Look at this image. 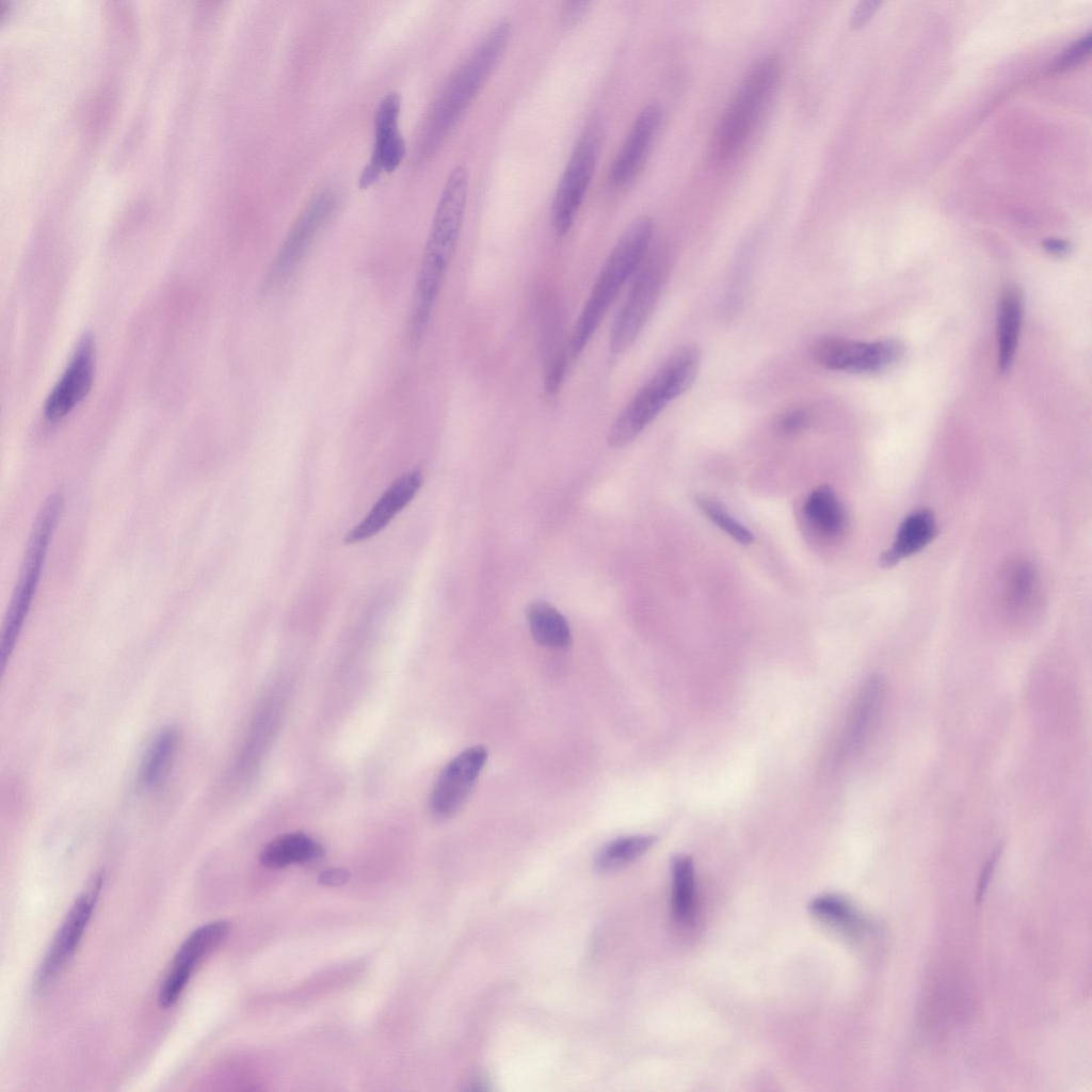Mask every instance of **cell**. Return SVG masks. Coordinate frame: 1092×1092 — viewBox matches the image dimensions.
<instances>
[{
  "label": "cell",
  "mask_w": 1092,
  "mask_h": 1092,
  "mask_svg": "<svg viewBox=\"0 0 1092 1092\" xmlns=\"http://www.w3.org/2000/svg\"><path fill=\"white\" fill-rule=\"evenodd\" d=\"M469 192L465 165L448 174L435 208L419 267L408 319V331L425 335L433 308L452 261L461 235Z\"/></svg>",
  "instance_id": "obj_1"
},
{
  "label": "cell",
  "mask_w": 1092,
  "mask_h": 1092,
  "mask_svg": "<svg viewBox=\"0 0 1092 1092\" xmlns=\"http://www.w3.org/2000/svg\"><path fill=\"white\" fill-rule=\"evenodd\" d=\"M511 32L508 19L497 21L450 76L434 101L417 145V159L428 160L462 117L501 57Z\"/></svg>",
  "instance_id": "obj_2"
},
{
  "label": "cell",
  "mask_w": 1092,
  "mask_h": 1092,
  "mask_svg": "<svg viewBox=\"0 0 1092 1092\" xmlns=\"http://www.w3.org/2000/svg\"><path fill=\"white\" fill-rule=\"evenodd\" d=\"M653 232V220L641 215L631 221L616 240L569 337L566 348L569 362L581 354L625 283L645 260Z\"/></svg>",
  "instance_id": "obj_3"
},
{
  "label": "cell",
  "mask_w": 1092,
  "mask_h": 1092,
  "mask_svg": "<svg viewBox=\"0 0 1092 1092\" xmlns=\"http://www.w3.org/2000/svg\"><path fill=\"white\" fill-rule=\"evenodd\" d=\"M701 365L695 346L676 351L631 397L613 421L607 443L611 448L630 444L667 406L693 384Z\"/></svg>",
  "instance_id": "obj_4"
},
{
  "label": "cell",
  "mask_w": 1092,
  "mask_h": 1092,
  "mask_svg": "<svg viewBox=\"0 0 1092 1092\" xmlns=\"http://www.w3.org/2000/svg\"><path fill=\"white\" fill-rule=\"evenodd\" d=\"M62 508V495L53 493L43 502L33 521L17 583L3 622L0 644L2 671L12 656L30 611Z\"/></svg>",
  "instance_id": "obj_5"
},
{
  "label": "cell",
  "mask_w": 1092,
  "mask_h": 1092,
  "mask_svg": "<svg viewBox=\"0 0 1092 1092\" xmlns=\"http://www.w3.org/2000/svg\"><path fill=\"white\" fill-rule=\"evenodd\" d=\"M780 74L781 62L776 55L764 58L751 70L721 119L717 133L720 159H730L744 146L777 84Z\"/></svg>",
  "instance_id": "obj_6"
},
{
  "label": "cell",
  "mask_w": 1092,
  "mask_h": 1092,
  "mask_svg": "<svg viewBox=\"0 0 1092 1092\" xmlns=\"http://www.w3.org/2000/svg\"><path fill=\"white\" fill-rule=\"evenodd\" d=\"M601 140L603 125L595 115L583 127L553 194L550 223L559 236H565L573 226L594 175Z\"/></svg>",
  "instance_id": "obj_7"
},
{
  "label": "cell",
  "mask_w": 1092,
  "mask_h": 1092,
  "mask_svg": "<svg viewBox=\"0 0 1092 1092\" xmlns=\"http://www.w3.org/2000/svg\"><path fill=\"white\" fill-rule=\"evenodd\" d=\"M664 256H654L637 270V275L610 331L612 354L626 351L637 339L658 301L668 276Z\"/></svg>",
  "instance_id": "obj_8"
},
{
  "label": "cell",
  "mask_w": 1092,
  "mask_h": 1092,
  "mask_svg": "<svg viewBox=\"0 0 1092 1092\" xmlns=\"http://www.w3.org/2000/svg\"><path fill=\"white\" fill-rule=\"evenodd\" d=\"M337 199L332 190L318 192L301 212L264 277L269 291L287 282L309 251L314 240L332 218Z\"/></svg>",
  "instance_id": "obj_9"
},
{
  "label": "cell",
  "mask_w": 1092,
  "mask_h": 1092,
  "mask_svg": "<svg viewBox=\"0 0 1092 1092\" xmlns=\"http://www.w3.org/2000/svg\"><path fill=\"white\" fill-rule=\"evenodd\" d=\"M902 353V344L892 339L860 342L825 337L812 346V355L819 365L830 370L852 373L881 371L896 363Z\"/></svg>",
  "instance_id": "obj_10"
},
{
  "label": "cell",
  "mask_w": 1092,
  "mask_h": 1092,
  "mask_svg": "<svg viewBox=\"0 0 1092 1092\" xmlns=\"http://www.w3.org/2000/svg\"><path fill=\"white\" fill-rule=\"evenodd\" d=\"M101 883V874L94 876L70 906L37 970L39 989L48 986L74 956L91 919Z\"/></svg>",
  "instance_id": "obj_11"
},
{
  "label": "cell",
  "mask_w": 1092,
  "mask_h": 1092,
  "mask_svg": "<svg viewBox=\"0 0 1092 1092\" xmlns=\"http://www.w3.org/2000/svg\"><path fill=\"white\" fill-rule=\"evenodd\" d=\"M487 751L470 746L452 758L439 773L429 798V809L436 819L452 817L471 792L485 762Z\"/></svg>",
  "instance_id": "obj_12"
},
{
  "label": "cell",
  "mask_w": 1092,
  "mask_h": 1092,
  "mask_svg": "<svg viewBox=\"0 0 1092 1092\" xmlns=\"http://www.w3.org/2000/svg\"><path fill=\"white\" fill-rule=\"evenodd\" d=\"M400 111L401 96L397 92L387 93L379 102L374 116V147L359 176L360 189L374 184L383 173H391L401 164L406 147L399 131Z\"/></svg>",
  "instance_id": "obj_13"
},
{
  "label": "cell",
  "mask_w": 1092,
  "mask_h": 1092,
  "mask_svg": "<svg viewBox=\"0 0 1092 1092\" xmlns=\"http://www.w3.org/2000/svg\"><path fill=\"white\" fill-rule=\"evenodd\" d=\"M663 118L662 107L651 102L637 114L608 173L613 187L630 183L642 170Z\"/></svg>",
  "instance_id": "obj_14"
},
{
  "label": "cell",
  "mask_w": 1092,
  "mask_h": 1092,
  "mask_svg": "<svg viewBox=\"0 0 1092 1092\" xmlns=\"http://www.w3.org/2000/svg\"><path fill=\"white\" fill-rule=\"evenodd\" d=\"M94 365L93 338L90 335H84L67 368L46 400L44 413L47 419L57 421L64 418L84 400L93 384Z\"/></svg>",
  "instance_id": "obj_15"
},
{
  "label": "cell",
  "mask_w": 1092,
  "mask_h": 1092,
  "mask_svg": "<svg viewBox=\"0 0 1092 1092\" xmlns=\"http://www.w3.org/2000/svg\"><path fill=\"white\" fill-rule=\"evenodd\" d=\"M422 482L419 470L399 477L381 496L367 516L344 536L348 544L358 543L379 533L414 498Z\"/></svg>",
  "instance_id": "obj_16"
},
{
  "label": "cell",
  "mask_w": 1092,
  "mask_h": 1092,
  "mask_svg": "<svg viewBox=\"0 0 1092 1092\" xmlns=\"http://www.w3.org/2000/svg\"><path fill=\"white\" fill-rule=\"evenodd\" d=\"M1001 598L1007 613L1023 617L1033 612L1040 599V578L1026 560L1010 563L1002 574Z\"/></svg>",
  "instance_id": "obj_17"
},
{
  "label": "cell",
  "mask_w": 1092,
  "mask_h": 1092,
  "mask_svg": "<svg viewBox=\"0 0 1092 1092\" xmlns=\"http://www.w3.org/2000/svg\"><path fill=\"white\" fill-rule=\"evenodd\" d=\"M801 513L806 527L821 539L835 540L846 529L845 508L829 485L814 489L806 497Z\"/></svg>",
  "instance_id": "obj_18"
},
{
  "label": "cell",
  "mask_w": 1092,
  "mask_h": 1092,
  "mask_svg": "<svg viewBox=\"0 0 1092 1092\" xmlns=\"http://www.w3.org/2000/svg\"><path fill=\"white\" fill-rule=\"evenodd\" d=\"M935 534L936 523L930 511L919 510L912 513L900 525L890 548L882 555V564L892 566L920 551Z\"/></svg>",
  "instance_id": "obj_19"
},
{
  "label": "cell",
  "mask_w": 1092,
  "mask_h": 1092,
  "mask_svg": "<svg viewBox=\"0 0 1092 1092\" xmlns=\"http://www.w3.org/2000/svg\"><path fill=\"white\" fill-rule=\"evenodd\" d=\"M324 854L321 844L303 832L283 834L261 850L260 863L271 869L285 868L292 864L315 861Z\"/></svg>",
  "instance_id": "obj_20"
},
{
  "label": "cell",
  "mask_w": 1092,
  "mask_h": 1092,
  "mask_svg": "<svg viewBox=\"0 0 1092 1092\" xmlns=\"http://www.w3.org/2000/svg\"><path fill=\"white\" fill-rule=\"evenodd\" d=\"M179 735L174 727L160 729L150 740L140 765L139 781L147 789L159 787L175 760Z\"/></svg>",
  "instance_id": "obj_21"
},
{
  "label": "cell",
  "mask_w": 1092,
  "mask_h": 1092,
  "mask_svg": "<svg viewBox=\"0 0 1092 1092\" xmlns=\"http://www.w3.org/2000/svg\"><path fill=\"white\" fill-rule=\"evenodd\" d=\"M1023 317V295L1018 288L1005 290L998 309V368L1007 372L1011 367Z\"/></svg>",
  "instance_id": "obj_22"
},
{
  "label": "cell",
  "mask_w": 1092,
  "mask_h": 1092,
  "mask_svg": "<svg viewBox=\"0 0 1092 1092\" xmlns=\"http://www.w3.org/2000/svg\"><path fill=\"white\" fill-rule=\"evenodd\" d=\"M527 621L536 643L549 648H565L571 644V628L565 617L551 605L536 600L528 606Z\"/></svg>",
  "instance_id": "obj_23"
},
{
  "label": "cell",
  "mask_w": 1092,
  "mask_h": 1092,
  "mask_svg": "<svg viewBox=\"0 0 1092 1092\" xmlns=\"http://www.w3.org/2000/svg\"><path fill=\"white\" fill-rule=\"evenodd\" d=\"M226 920L211 921L193 930L177 949L172 966L193 971L196 964L211 952L228 934Z\"/></svg>",
  "instance_id": "obj_24"
},
{
  "label": "cell",
  "mask_w": 1092,
  "mask_h": 1092,
  "mask_svg": "<svg viewBox=\"0 0 1092 1092\" xmlns=\"http://www.w3.org/2000/svg\"><path fill=\"white\" fill-rule=\"evenodd\" d=\"M884 680L871 676L864 685L856 700L847 736V746L855 750L863 743L884 696Z\"/></svg>",
  "instance_id": "obj_25"
},
{
  "label": "cell",
  "mask_w": 1092,
  "mask_h": 1092,
  "mask_svg": "<svg viewBox=\"0 0 1092 1092\" xmlns=\"http://www.w3.org/2000/svg\"><path fill=\"white\" fill-rule=\"evenodd\" d=\"M654 835H631L619 837L599 849L594 858L598 872L617 870L646 853L656 842Z\"/></svg>",
  "instance_id": "obj_26"
},
{
  "label": "cell",
  "mask_w": 1092,
  "mask_h": 1092,
  "mask_svg": "<svg viewBox=\"0 0 1092 1092\" xmlns=\"http://www.w3.org/2000/svg\"><path fill=\"white\" fill-rule=\"evenodd\" d=\"M672 906L676 919L681 924L691 920L694 911L695 878L690 856L677 854L672 860Z\"/></svg>",
  "instance_id": "obj_27"
},
{
  "label": "cell",
  "mask_w": 1092,
  "mask_h": 1092,
  "mask_svg": "<svg viewBox=\"0 0 1092 1092\" xmlns=\"http://www.w3.org/2000/svg\"><path fill=\"white\" fill-rule=\"evenodd\" d=\"M810 912L824 921L835 926L856 929L862 920L853 906L844 898L836 895H821L809 903Z\"/></svg>",
  "instance_id": "obj_28"
},
{
  "label": "cell",
  "mask_w": 1092,
  "mask_h": 1092,
  "mask_svg": "<svg viewBox=\"0 0 1092 1092\" xmlns=\"http://www.w3.org/2000/svg\"><path fill=\"white\" fill-rule=\"evenodd\" d=\"M695 503L710 521L736 542L748 545L754 540L752 532L736 519L720 501L698 495L695 497Z\"/></svg>",
  "instance_id": "obj_29"
},
{
  "label": "cell",
  "mask_w": 1092,
  "mask_h": 1092,
  "mask_svg": "<svg viewBox=\"0 0 1092 1092\" xmlns=\"http://www.w3.org/2000/svg\"><path fill=\"white\" fill-rule=\"evenodd\" d=\"M191 975V970L172 966L158 992L159 1006L170 1008L175 1005L187 986Z\"/></svg>",
  "instance_id": "obj_30"
},
{
  "label": "cell",
  "mask_w": 1092,
  "mask_h": 1092,
  "mask_svg": "<svg viewBox=\"0 0 1092 1092\" xmlns=\"http://www.w3.org/2000/svg\"><path fill=\"white\" fill-rule=\"evenodd\" d=\"M1091 48V34L1087 33L1073 42L1066 49L1057 55L1050 64V70H1064L1080 62L1089 54Z\"/></svg>",
  "instance_id": "obj_31"
},
{
  "label": "cell",
  "mask_w": 1092,
  "mask_h": 1092,
  "mask_svg": "<svg viewBox=\"0 0 1092 1092\" xmlns=\"http://www.w3.org/2000/svg\"><path fill=\"white\" fill-rule=\"evenodd\" d=\"M812 420L810 413L805 408H792L784 413L776 422L777 430L784 434H793L805 429Z\"/></svg>",
  "instance_id": "obj_32"
},
{
  "label": "cell",
  "mask_w": 1092,
  "mask_h": 1092,
  "mask_svg": "<svg viewBox=\"0 0 1092 1092\" xmlns=\"http://www.w3.org/2000/svg\"><path fill=\"white\" fill-rule=\"evenodd\" d=\"M881 3H882L881 1H873V0L862 1V2L857 3V5L854 7V10L852 12V15H851V20H850L851 28L852 29H860L865 23H867L868 20L877 12V10L881 5Z\"/></svg>",
  "instance_id": "obj_33"
},
{
  "label": "cell",
  "mask_w": 1092,
  "mask_h": 1092,
  "mask_svg": "<svg viewBox=\"0 0 1092 1092\" xmlns=\"http://www.w3.org/2000/svg\"><path fill=\"white\" fill-rule=\"evenodd\" d=\"M590 6L589 1H567L562 3L560 19L563 25L571 26L578 21Z\"/></svg>",
  "instance_id": "obj_34"
},
{
  "label": "cell",
  "mask_w": 1092,
  "mask_h": 1092,
  "mask_svg": "<svg viewBox=\"0 0 1092 1092\" xmlns=\"http://www.w3.org/2000/svg\"><path fill=\"white\" fill-rule=\"evenodd\" d=\"M1001 851H1002V846L1001 845H997V847L995 848V850L993 851L992 855L990 856V858L987 860L986 864L983 867V870H982V872L980 874L978 886H977V896H976L977 902H979L981 900V898H982V896H983V894H984V892H985V889L987 887L989 881H990V879H991V877H992V874L994 872V869L996 867V864H997V862H998V860H999V857L1001 855Z\"/></svg>",
  "instance_id": "obj_35"
},
{
  "label": "cell",
  "mask_w": 1092,
  "mask_h": 1092,
  "mask_svg": "<svg viewBox=\"0 0 1092 1092\" xmlns=\"http://www.w3.org/2000/svg\"><path fill=\"white\" fill-rule=\"evenodd\" d=\"M350 878V871L346 868L326 869L320 873L318 881L324 886H339Z\"/></svg>",
  "instance_id": "obj_36"
},
{
  "label": "cell",
  "mask_w": 1092,
  "mask_h": 1092,
  "mask_svg": "<svg viewBox=\"0 0 1092 1092\" xmlns=\"http://www.w3.org/2000/svg\"><path fill=\"white\" fill-rule=\"evenodd\" d=\"M1043 247L1050 254L1064 255L1070 251V244L1061 239L1048 238L1043 241Z\"/></svg>",
  "instance_id": "obj_37"
}]
</instances>
